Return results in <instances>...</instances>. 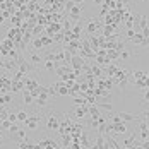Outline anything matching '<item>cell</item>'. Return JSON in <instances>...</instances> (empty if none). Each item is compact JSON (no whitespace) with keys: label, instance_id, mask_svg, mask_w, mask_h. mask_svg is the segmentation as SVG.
I'll return each instance as SVG.
<instances>
[{"label":"cell","instance_id":"4","mask_svg":"<svg viewBox=\"0 0 149 149\" xmlns=\"http://www.w3.org/2000/svg\"><path fill=\"white\" fill-rule=\"evenodd\" d=\"M104 24L103 22H100V21H96V19H89V22H88V26H86V33L88 34H94L98 29H101Z\"/></svg>","mask_w":149,"mask_h":149},{"label":"cell","instance_id":"33","mask_svg":"<svg viewBox=\"0 0 149 149\" xmlns=\"http://www.w3.org/2000/svg\"><path fill=\"white\" fill-rule=\"evenodd\" d=\"M135 34H137V33H135L134 29H129V31H127V38H129V40H130V38H134Z\"/></svg>","mask_w":149,"mask_h":149},{"label":"cell","instance_id":"37","mask_svg":"<svg viewBox=\"0 0 149 149\" xmlns=\"http://www.w3.org/2000/svg\"><path fill=\"white\" fill-rule=\"evenodd\" d=\"M82 2H84V0H74L75 5H82Z\"/></svg>","mask_w":149,"mask_h":149},{"label":"cell","instance_id":"34","mask_svg":"<svg viewBox=\"0 0 149 149\" xmlns=\"http://www.w3.org/2000/svg\"><path fill=\"white\" fill-rule=\"evenodd\" d=\"M9 120H10L12 123H15V122H17V115H14V113H9Z\"/></svg>","mask_w":149,"mask_h":149},{"label":"cell","instance_id":"12","mask_svg":"<svg viewBox=\"0 0 149 149\" xmlns=\"http://www.w3.org/2000/svg\"><path fill=\"white\" fill-rule=\"evenodd\" d=\"M88 113H89L91 117H94V118L101 117V111H100V108H98L96 104H89V106H88Z\"/></svg>","mask_w":149,"mask_h":149},{"label":"cell","instance_id":"8","mask_svg":"<svg viewBox=\"0 0 149 149\" xmlns=\"http://www.w3.org/2000/svg\"><path fill=\"white\" fill-rule=\"evenodd\" d=\"M118 117L122 122H139L141 117H137V115H132V113H127V111H120Z\"/></svg>","mask_w":149,"mask_h":149},{"label":"cell","instance_id":"26","mask_svg":"<svg viewBox=\"0 0 149 149\" xmlns=\"http://www.w3.org/2000/svg\"><path fill=\"white\" fill-rule=\"evenodd\" d=\"M33 46H34V50H43V43H41L40 38H34L33 40Z\"/></svg>","mask_w":149,"mask_h":149},{"label":"cell","instance_id":"11","mask_svg":"<svg viewBox=\"0 0 149 149\" xmlns=\"http://www.w3.org/2000/svg\"><path fill=\"white\" fill-rule=\"evenodd\" d=\"M89 67H91V74L94 75L96 79H98V77H104V72H103V69H101L100 65L93 63V65H89Z\"/></svg>","mask_w":149,"mask_h":149},{"label":"cell","instance_id":"35","mask_svg":"<svg viewBox=\"0 0 149 149\" xmlns=\"http://www.w3.org/2000/svg\"><path fill=\"white\" fill-rule=\"evenodd\" d=\"M141 148H142V149H149V139H146V141L141 144Z\"/></svg>","mask_w":149,"mask_h":149},{"label":"cell","instance_id":"15","mask_svg":"<svg viewBox=\"0 0 149 149\" xmlns=\"http://www.w3.org/2000/svg\"><path fill=\"white\" fill-rule=\"evenodd\" d=\"M9 103H12V94H10V93L0 94V106H2V104H9Z\"/></svg>","mask_w":149,"mask_h":149},{"label":"cell","instance_id":"10","mask_svg":"<svg viewBox=\"0 0 149 149\" xmlns=\"http://www.w3.org/2000/svg\"><path fill=\"white\" fill-rule=\"evenodd\" d=\"M3 69H7V70H10V72H17V70H19V65H17L15 60L9 58V60L3 62Z\"/></svg>","mask_w":149,"mask_h":149},{"label":"cell","instance_id":"7","mask_svg":"<svg viewBox=\"0 0 149 149\" xmlns=\"http://www.w3.org/2000/svg\"><path fill=\"white\" fill-rule=\"evenodd\" d=\"M139 123V130H141V137L146 141V139H149V127L148 123H146V120H139L137 122Z\"/></svg>","mask_w":149,"mask_h":149},{"label":"cell","instance_id":"30","mask_svg":"<svg viewBox=\"0 0 149 149\" xmlns=\"http://www.w3.org/2000/svg\"><path fill=\"white\" fill-rule=\"evenodd\" d=\"M70 148L72 149H82V146H81L79 141H72V142H70Z\"/></svg>","mask_w":149,"mask_h":149},{"label":"cell","instance_id":"19","mask_svg":"<svg viewBox=\"0 0 149 149\" xmlns=\"http://www.w3.org/2000/svg\"><path fill=\"white\" fill-rule=\"evenodd\" d=\"M40 40H41V43H43V48H45V46L53 45V38H52V36H45V34H41Z\"/></svg>","mask_w":149,"mask_h":149},{"label":"cell","instance_id":"5","mask_svg":"<svg viewBox=\"0 0 149 149\" xmlns=\"http://www.w3.org/2000/svg\"><path fill=\"white\" fill-rule=\"evenodd\" d=\"M91 148L93 149H108V144H106V141H104V135L98 132V137H96V141L93 142Z\"/></svg>","mask_w":149,"mask_h":149},{"label":"cell","instance_id":"22","mask_svg":"<svg viewBox=\"0 0 149 149\" xmlns=\"http://www.w3.org/2000/svg\"><path fill=\"white\" fill-rule=\"evenodd\" d=\"M10 139H26V130L24 129H19L14 135H10Z\"/></svg>","mask_w":149,"mask_h":149},{"label":"cell","instance_id":"29","mask_svg":"<svg viewBox=\"0 0 149 149\" xmlns=\"http://www.w3.org/2000/svg\"><path fill=\"white\" fill-rule=\"evenodd\" d=\"M10 125H12V122L7 118V120H2V130H9L10 129Z\"/></svg>","mask_w":149,"mask_h":149},{"label":"cell","instance_id":"21","mask_svg":"<svg viewBox=\"0 0 149 149\" xmlns=\"http://www.w3.org/2000/svg\"><path fill=\"white\" fill-rule=\"evenodd\" d=\"M22 96H24V104H31L33 101H34V98L31 96V93H29L28 89L22 91Z\"/></svg>","mask_w":149,"mask_h":149},{"label":"cell","instance_id":"17","mask_svg":"<svg viewBox=\"0 0 149 149\" xmlns=\"http://www.w3.org/2000/svg\"><path fill=\"white\" fill-rule=\"evenodd\" d=\"M106 57L110 60H117V58H120V52L115 50V48L113 50H106Z\"/></svg>","mask_w":149,"mask_h":149},{"label":"cell","instance_id":"27","mask_svg":"<svg viewBox=\"0 0 149 149\" xmlns=\"http://www.w3.org/2000/svg\"><path fill=\"white\" fill-rule=\"evenodd\" d=\"M28 117H29V115H28L26 111H17V120H19V122H26Z\"/></svg>","mask_w":149,"mask_h":149},{"label":"cell","instance_id":"25","mask_svg":"<svg viewBox=\"0 0 149 149\" xmlns=\"http://www.w3.org/2000/svg\"><path fill=\"white\" fill-rule=\"evenodd\" d=\"M108 10H110L108 3H106V2H103V3H101V10H100V17H104V15L108 14Z\"/></svg>","mask_w":149,"mask_h":149},{"label":"cell","instance_id":"20","mask_svg":"<svg viewBox=\"0 0 149 149\" xmlns=\"http://www.w3.org/2000/svg\"><path fill=\"white\" fill-rule=\"evenodd\" d=\"M34 100H36V103L40 104V106H45L46 100H48V94H46V93H41V94H40L38 98H34Z\"/></svg>","mask_w":149,"mask_h":149},{"label":"cell","instance_id":"9","mask_svg":"<svg viewBox=\"0 0 149 149\" xmlns=\"http://www.w3.org/2000/svg\"><path fill=\"white\" fill-rule=\"evenodd\" d=\"M88 106H89V104H81V106H75V108H74V115L77 117V118H82L84 115H89V113H88Z\"/></svg>","mask_w":149,"mask_h":149},{"label":"cell","instance_id":"13","mask_svg":"<svg viewBox=\"0 0 149 149\" xmlns=\"http://www.w3.org/2000/svg\"><path fill=\"white\" fill-rule=\"evenodd\" d=\"M24 81H12V86H10V91H14V93H17V91H24Z\"/></svg>","mask_w":149,"mask_h":149},{"label":"cell","instance_id":"28","mask_svg":"<svg viewBox=\"0 0 149 149\" xmlns=\"http://www.w3.org/2000/svg\"><path fill=\"white\" fill-rule=\"evenodd\" d=\"M130 55H132V53H130L129 50H122V52H120V58L122 60H129L130 58Z\"/></svg>","mask_w":149,"mask_h":149},{"label":"cell","instance_id":"2","mask_svg":"<svg viewBox=\"0 0 149 149\" xmlns=\"http://www.w3.org/2000/svg\"><path fill=\"white\" fill-rule=\"evenodd\" d=\"M46 127H48V130H58L60 127V122H58V117L52 111L50 115H48V118H46Z\"/></svg>","mask_w":149,"mask_h":149},{"label":"cell","instance_id":"6","mask_svg":"<svg viewBox=\"0 0 149 149\" xmlns=\"http://www.w3.org/2000/svg\"><path fill=\"white\" fill-rule=\"evenodd\" d=\"M82 5H74L70 10H69V17L72 19V21H81V14H82Z\"/></svg>","mask_w":149,"mask_h":149},{"label":"cell","instance_id":"32","mask_svg":"<svg viewBox=\"0 0 149 149\" xmlns=\"http://www.w3.org/2000/svg\"><path fill=\"white\" fill-rule=\"evenodd\" d=\"M28 146H29V142H28V141H21L17 149H28Z\"/></svg>","mask_w":149,"mask_h":149},{"label":"cell","instance_id":"18","mask_svg":"<svg viewBox=\"0 0 149 149\" xmlns=\"http://www.w3.org/2000/svg\"><path fill=\"white\" fill-rule=\"evenodd\" d=\"M29 62L33 63V65H40V63L43 62V58H41L38 53H31V55H29Z\"/></svg>","mask_w":149,"mask_h":149},{"label":"cell","instance_id":"39","mask_svg":"<svg viewBox=\"0 0 149 149\" xmlns=\"http://www.w3.org/2000/svg\"><path fill=\"white\" fill-rule=\"evenodd\" d=\"M0 146H2V141H0Z\"/></svg>","mask_w":149,"mask_h":149},{"label":"cell","instance_id":"3","mask_svg":"<svg viewBox=\"0 0 149 149\" xmlns=\"http://www.w3.org/2000/svg\"><path fill=\"white\" fill-rule=\"evenodd\" d=\"M40 122H41V115H38V113H36V115H31V117H28V120H26L24 123H26V127H28L29 130H36Z\"/></svg>","mask_w":149,"mask_h":149},{"label":"cell","instance_id":"14","mask_svg":"<svg viewBox=\"0 0 149 149\" xmlns=\"http://www.w3.org/2000/svg\"><path fill=\"white\" fill-rule=\"evenodd\" d=\"M125 132H127L125 122H118V123H115V130H113V134H125Z\"/></svg>","mask_w":149,"mask_h":149},{"label":"cell","instance_id":"23","mask_svg":"<svg viewBox=\"0 0 149 149\" xmlns=\"http://www.w3.org/2000/svg\"><path fill=\"white\" fill-rule=\"evenodd\" d=\"M96 106L98 108H101V110H106V111H113V106H111V103H96Z\"/></svg>","mask_w":149,"mask_h":149},{"label":"cell","instance_id":"16","mask_svg":"<svg viewBox=\"0 0 149 149\" xmlns=\"http://www.w3.org/2000/svg\"><path fill=\"white\" fill-rule=\"evenodd\" d=\"M117 70H118V67H117V65H113V63H110V65L104 69V74H108L110 77H115Z\"/></svg>","mask_w":149,"mask_h":149},{"label":"cell","instance_id":"36","mask_svg":"<svg viewBox=\"0 0 149 149\" xmlns=\"http://www.w3.org/2000/svg\"><path fill=\"white\" fill-rule=\"evenodd\" d=\"M142 98H144V101H149V89L144 91V96H142Z\"/></svg>","mask_w":149,"mask_h":149},{"label":"cell","instance_id":"1","mask_svg":"<svg viewBox=\"0 0 149 149\" xmlns=\"http://www.w3.org/2000/svg\"><path fill=\"white\" fill-rule=\"evenodd\" d=\"M17 65H19V70H21L22 74H29V72H33V70H36V65H33L31 62H28L22 55L17 57Z\"/></svg>","mask_w":149,"mask_h":149},{"label":"cell","instance_id":"24","mask_svg":"<svg viewBox=\"0 0 149 149\" xmlns=\"http://www.w3.org/2000/svg\"><path fill=\"white\" fill-rule=\"evenodd\" d=\"M57 93H58L60 96H67V94H69V88L65 86V82H63V84L60 86L58 89H57Z\"/></svg>","mask_w":149,"mask_h":149},{"label":"cell","instance_id":"38","mask_svg":"<svg viewBox=\"0 0 149 149\" xmlns=\"http://www.w3.org/2000/svg\"><path fill=\"white\" fill-rule=\"evenodd\" d=\"M93 2H94V3H98V5H101V3H103L104 0H93Z\"/></svg>","mask_w":149,"mask_h":149},{"label":"cell","instance_id":"31","mask_svg":"<svg viewBox=\"0 0 149 149\" xmlns=\"http://www.w3.org/2000/svg\"><path fill=\"white\" fill-rule=\"evenodd\" d=\"M17 130H19V127H17L15 123H12V125H10V129H9V134H10V135H14L15 132H17Z\"/></svg>","mask_w":149,"mask_h":149}]
</instances>
